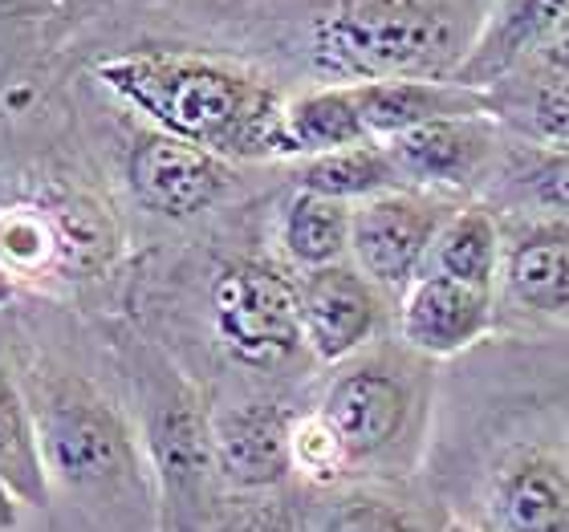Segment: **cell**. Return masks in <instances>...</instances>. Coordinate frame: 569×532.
I'll use <instances>...</instances> for the list:
<instances>
[{"mask_svg":"<svg viewBox=\"0 0 569 532\" xmlns=\"http://www.w3.org/2000/svg\"><path fill=\"white\" fill-rule=\"evenodd\" d=\"M94 73L154 131L196 142L228 163L277 154L284 98L244 66L183 49H139L98 61Z\"/></svg>","mask_w":569,"mask_h":532,"instance_id":"obj_1","label":"cell"},{"mask_svg":"<svg viewBox=\"0 0 569 532\" xmlns=\"http://www.w3.org/2000/svg\"><path fill=\"white\" fill-rule=\"evenodd\" d=\"M468 46L439 0H326L306 24V61L333 86L451 82Z\"/></svg>","mask_w":569,"mask_h":532,"instance_id":"obj_2","label":"cell"},{"mask_svg":"<svg viewBox=\"0 0 569 532\" xmlns=\"http://www.w3.org/2000/svg\"><path fill=\"white\" fill-rule=\"evenodd\" d=\"M212 325L240 367H281L306 345L297 281L269 261H232L220 269Z\"/></svg>","mask_w":569,"mask_h":532,"instance_id":"obj_3","label":"cell"},{"mask_svg":"<svg viewBox=\"0 0 569 532\" xmlns=\"http://www.w3.org/2000/svg\"><path fill=\"white\" fill-rule=\"evenodd\" d=\"M419 387L407 362L391 354L358 358L326 387L318 406L321 426L333 435L350 463L382 460L403 443L411 414H416Z\"/></svg>","mask_w":569,"mask_h":532,"instance_id":"obj_4","label":"cell"},{"mask_svg":"<svg viewBox=\"0 0 569 532\" xmlns=\"http://www.w3.org/2000/svg\"><path fill=\"white\" fill-rule=\"evenodd\" d=\"M460 203L423 188H403L355 203L350 224V264L362 269L382 293L403 297L427 269L439 232Z\"/></svg>","mask_w":569,"mask_h":532,"instance_id":"obj_5","label":"cell"},{"mask_svg":"<svg viewBox=\"0 0 569 532\" xmlns=\"http://www.w3.org/2000/svg\"><path fill=\"white\" fill-rule=\"evenodd\" d=\"M37 431L49 472H58L66 484H107L134 468L131 435L119 414L78 382L49 394Z\"/></svg>","mask_w":569,"mask_h":532,"instance_id":"obj_6","label":"cell"},{"mask_svg":"<svg viewBox=\"0 0 569 532\" xmlns=\"http://www.w3.org/2000/svg\"><path fill=\"white\" fill-rule=\"evenodd\" d=\"M301 333L318 362H346L375 342L387 321L382 289L350 261L309 269L297 281Z\"/></svg>","mask_w":569,"mask_h":532,"instance_id":"obj_7","label":"cell"},{"mask_svg":"<svg viewBox=\"0 0 569 532\" xmlns=\"http://www.w3.org/2000/svg\"><path fill=\"white\" fill-rule=\"evenodd\" d=\"M127 183L147 212L188 220L224 195L232 183V167L196 142H183L151 127L134 139L127 154Z\"/></svg>","mask_w":569,"mask_h":532,"instance_id":"obj_8","label":"cell"},{"mask_svg":"<svg viewBox=\"0 0 569 532\" xmlns=\"http://www.w3.org/2000/svg\"><path fill=\"white\" fill-rule=\"evenodd\" d=\"M387 151H391L407 188H423V191L476 188L480 179H488L497 159H505V147H500V131L497 122H492V114L427 122V127H416V131L387 139Z\"/></svg>","mask_w":569,"mask_h":532,"instance_id":"obj_9","label":"cell"},{"mask_svg":"<svg viewBox=\"0 0 569 532\" xmlns=\"http://www.w3.org/2000/svg\"><path fill=\"white\" fill-rule=\"evenodd\" d=\"M151 451L163 480L167 532H200L208 475L216 472L212 419H203L196 399L183 391L167 394L151 419Z\"/></svg>","mask_w":569,"mask_h":532,"instance_id":"obj_10","label":"cell"},{"mask_svg":"<svg viewBox=\"0 0 569 532\" xmlns=\"http://www.w3.org/2000/svg\"><path fill=\"white\" fill-rule=\"evenodd\" d=\"M497 321V293L456 281L443 272H423L399 297V338L411 354L451 358L476 345Z\"/></svg>","mask_w":569,"mask_h":532,"instance_id":"obj_11","label":"cell"},{"mask_svg":"<svg viewBox=\"0 0 569 532\" xmlns=\"http://www.w3.org/2000/svg\"><path fill=\"white\" fill-rule=\"evenodd\" d=\"M293 414L277 402H244L212 419L216 475L237 492H269L293 472Z\"/></svg>","mask_w":569,"mask_h":532,"instance_id":"obj_12","label":"cell"},{"mask_svg":"<svg viewBox=\"0 0 569 532\" xmlns=\"http://www.w3.org/2000/svg\"><path fill=\"white\" fill-rule=\"evenodd\" d=\"M566 21L569 0H497L485 24L476 29L451 82L492 94V86L521 73L529 58L549 41V33Z\"/></svg>","mask_w":569,"mask_h":532,"instance_id":"obj_13","label":"cell"},{"mask_svg":"<svg viewBox=\"0 0 569 532\" xmlns=\"http://www.w3.org/2000/svg\"><path fill=\"white\" fill-rule=\"evenodd\" d=\"M500 281L521 309L569 321V215L541 212L505 228Z\"/></svg>","mask_w":569,"mask_h":532,"instance_id":"obj_14","label":"cell"},{"mask_svg":"<svg viewBox=\"0 0 569 532\" xmlns=\"http://www.w3.org/2000/svg\"><path fill=\"white\" fill-rule=\"evenodd\" d=\"M497 532H569V463L553 451L517 448L488 484Z\"/></svg>","mask_w":569,"mask_h":532,"instance_id":"obj_15","label":"cell"},{"mask_svg":"<svg viewBox=\"0 0 569 532\" xmlns=\"http://www.w3.org/2000/svg\"><path fill=\"white\" fill-rule=\"evenodd\" d=\"M370 139H395L439 119L492 114V94L460 82H362L355 86Z\"/></svg>","mask_w":569,"mask_h":532,"instance_id":"obj_16","label":"cell"},{"mask_svg":"<svg viewBox=\"0 0 569 532\" xmlns=\"http://www.w3.org/2000/svg\"><path fill=\"white\" fill-rule=\"evenodd\" d=\"M370 142L362 107H358L355 86H318L284 102L281 131H277V154L289 159H318V154L346 151Z\"/></svg>","mask_w":569,"mask_h":532,"instance_id":"obj_17","label":"cell"},{"mask_svg":"<svg viewBox=\"0 0 569 532\" xmlns=\"http://www.w3.org/2000/svg\"><path fill=\"white\" fill-rule=\"evenodd\" d=\"M500 264H505V228L485 203H460L439 232L423 272H443L456 281L480 284L497 293ZM419 272V277H423Z\"/></svg>","mask_w":569,"mask_h":532,"instance_id":"obj_18","label":"cell"},{"mask_svg":"<svg viewBox=\"0 0 569 532\" xmlns=\"http://www.w3.org/2000/svg\"><path fill=\"white\" fill-rule=\"evenodd\" d=\"M297 188L318 191V195H330V200L342 203H367L375 195H387V191H403L407 183L395 167L391 151H387V142L370 139L358 142V147H346V151L301 159Z\"/></svg>","mask_w":569,"mask_h":532,"instance_id":"obj_19","label":"cell"},{"mask_svg":"<svg viewBox=\"0 0 569 532\" xmlns=\"http://www.w3.org/2000/svg\"><path fill=\"white\" fill-rule=\"evenodd\" d=\"M350 224H355V203L297 188L281 212V249L301 272L342 264L350 257Z\"/></svg>","mask_w":569,"mask_h":532,"instance_id":"obj_20","label":"cell"},{"mask_svg":"<svg viewBox=\"0 0 569 532\" xmlns=\"http://www.w3.org/2000/svg\"><path fill=\"white\" fill-rule=\"evenodd\" d=\"M0 484L17 504L46 509L49 504V463L41 451V431L17 391L0 394Z\"/></svg>","mask_w":569,"mask_h":532,"instance_id":"obj_21","label":"cell"},{"mask_svg":"<svg viewBox=\"0 0 569 532\" xmlns=\"http://www.w3.org/2000/svg\"><path fill=\"white\" fill-rule=\"evenodd\" d=\"M509 179L546 212L569 215V147L525 142L512 151Z\"/></svg>","mask_w":569,"mask_h":532,"instance_id":"obj_22","label":"cell"},{"mask_svg":"<svg viewBox=\"0 0 569 532\" xmlns=\"http://www.w3.org/2000/svg\"><path fill=\"white\" fill-rule=\"evenodd\" d=\"M61 252L58 224L29 208L0 212V264L9 272H41Z\"/></svg>","mask_w":569,"mask_h":532,"instance_id":"obj_23","label":"cell"},{"mask_svg":"<svg viewBox=\"0 0 569 532\" xmlns=\"http://www.w3.org/2000/svg\"><path fill=\"white\" fill-rule=\"evenodd\" d=\"M318 532H423V529H419V521L399 500L358 492V496L338 500Z\"/></svg>","mask_w":569,"mask_h":532,"instance_id":"obj_24","label":"cell"},{"mask_svg":"<svg viewBox=\"0 0 569 532\" xmlns=\"http://www.w3.org/2000/svg\"><path fill=\"white\" fill-rule=\"evenodd\" d=\"M293 468H301V472L313 475V480H333V475L346 468L342 451H338L330 431L321 426L318 414L293 423Z\"/></svg>","mask_w":569,"mask_h":532,"instance_id":"obj_25","label":"cell"},{"mask_svg":"<svg viewBox=\"0 0 569 532\" xmlns=\"http://www.w3.org/2000/svg\"><path fill=\"white\" fill-rule=\"evenodd\" d=\"M216 532H301V524L284 504L269 500V504H252V509L228 516Z\"/></svg>","mask_w":569,"mask_h":532,"instance_id":"obj_26","label":"cell"},{"mask_svg":"<svg viewBox=\"0 0 569 532\" xmlns=\"http://www.w3.org/2000/svg\"><path fill=\"white\" fill-rule=\"evenodd\" d=\"M525 70L546 73V78H566V82H569V21L558 24V29L549 33V41L537 49L533 58H529V66H525Z\"/></svg>","mask_w":569,"mask_h":532,"instance_id":"obj_27","label":"cell"},{"mask_svg":"<svg viewBox=\"0 0 569 532\" xmlns=\"http://www.w3.org/2000/svg\"><path fill=\"white\" fill-rule=\"evenodd\" d=\"M66 0H0V21H49Z\"/></svg>","mask_w":569,"mask_h":532,"instance_id":"obj_28","label":"cell"},{"mask_svg":"<svg viewBox=\"0 0 569 532\" xmlns=\"http://www.w3.org/2000/svg\"><path fill=\"white\" fill-rule=\"evenodd\" d=\"M17 524V500L4 484H0V532H9Z\"/></svg>","mask_w":569,"mask_h":532,"instance_id":"obj_29","label":"cell"},{"mask_svg":"<svg viewBox=\"0 0 569 532\" xmlns=\"http://www.w3.org/2000/svg\"><path fill=\"white\" fill-rule=\"evenodd\" d=\"M12 391V382H9V367H4V345H0V394Z\"/></svg>","mask_w":569,"mask_h":532,"instance_id":"obj_30","label":"cell"},{"mask_svg":"<svg viewBox=\"0 0 569 532\" xmlns=\"http://www.w3.org/2000/svg\"><path fill=\"white\" fill-rule=\"evenodd\" d=\"M439 532H476V529H468V524H460V521H448Z\"/></svg>","mask_w":569,"mask_h":532,"instance_id":"obj_31","label":"cell"}]
</instances>
